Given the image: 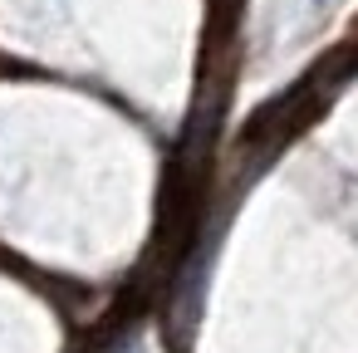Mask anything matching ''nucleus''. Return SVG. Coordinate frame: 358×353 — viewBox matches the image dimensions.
I'll return each mask as SVG.
<instances>
[{
	"label": "nucleus",
	"instance_id": "1",
	"mask_svg": "<svg viewBox=\"0 0 358 353\" xmlns=\"http://www.w3.org/2000/svg\"><path fill=\"white\" fill-rule=\"evenodd\" d=\"M353 74H358V55H338L329 69L319 64V69H309L299 84H289L285 94H275V99L245 123V133H241V152H250V172H260L289 138H299V133L319 118V108H324Z\"/></svg>",
	"mask_w": 358,
	"mask_h": 353
},
{
	"label": "nucleus",
	"instance_id": "2",
	"mask_svg": "<svg viewBox=\"0 0 358 353\" xmlns=\"http://www.w3.org/2000/svg\"><path fill=\"white\" fill-rule=\"evenodd\" d=\"M314 6H324V0H314Z\"/></svg>",
	"mask_w": 358,
	"mask_h": 353
}]
</instances>
